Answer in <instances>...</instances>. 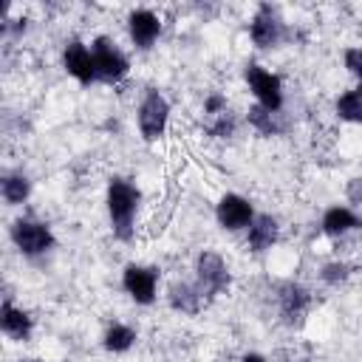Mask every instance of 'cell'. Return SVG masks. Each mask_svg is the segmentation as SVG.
I'll use <instances>...</instances> for the list:
<instances>
[{"instance_id":"cell-1","label":"cell","mask_w":362,"mask_h":362,"mask_svg":"<svg viewBox=\"0 0 362 362\" xmlns=\"http://www.w3.org/2000/svg\"><path fill=\"white\" fill-rule=\"evenodd\" d=\"M139 189L124 181V178H113L107 184V215H110V223H113V232L127 240L133 235V218H136V209H139Z\"/></svg>"},{"instance_id":"cell-2","label":"cell","mask_w":362,"mask_h":362,"mask_svg":"<svg viewBox=\"0 0 362 362\" xmlns=\"http://www.w3.org/2000/svg\"><path fill=\"white\" fill-rule=\"evenodd\" d=\"M11 240L14 246L28 255V257H37V255H45L51 246H54V232L48 223L42 221H28V218H20L11 223Z\"/></svg>"},{"instance_id":"cell-3","label":"cell","mask_w":362,"mask_h":362,"mask_svg":"<svg viewBox=\"0 0 362 362\" xmlns=\"http://www.w3.org/2000/svg\"><path fill=\"white\" fill-rule=\"evenodd\" d=\"M90 51H93V62H96V79H102V82H119V79L127 76L130 62H127V57L116 48L113 40L96 37L93 45H90Z\"/></svg>"},{"instance_id":"cell-4","label":"cell","mask_w":362,"mask_h":362,"mask_svg":"<svg viewBox=\"0 0 362 362\" xmlns=\"http://www.w3.org/2000/svg\"><path fill=\"white\" fill-rule=\"evenodd\" d=\"M170 122V102L158 90H147V96L139 105V130L147 141H156L164 136Z\"/></svg>"},{"instance_id":"cell-5","label":"cell","mask_w":362,"mask_h":362,"mask_svg":"<svg viewBox=\"0 0 362 362\" xmlns=\"http://www.w3.org/2000/svg\"><path fill=\"white\" fill-rule=\"evenodd\" d=\"M246 82H249V90L255 93L257 105H263L269 110H280L283 107V85H280V76H274L272 71L249 62L246 65Z\"/></svg>"},{"instance_id":"cell-6","label":"cell","mask_w":362,"mask_h":362,"mask_svg":"<svg viewBox=\"0 0 362 362\" xmlns=\"http://www.w3.org/2000/svg\"><path fill=\"white\" fill-rule=\"evenodd\" d=\"M249 37H252V42H255L257 48H274V45H280L283 37H286V25H283L277 8H272L269 3H263V6L255 11V17H252Z\"/></svg>"},{"instance_id":"cell-7","label":"cell","mask_w":362,"mask_h":362,"mask_svg":"<svg viewBox=\"0 0 362 362\" xmlns=\"http://www.w3.org/2000/svg\"><path fill=\"white\" fill-rule=\"evenodd\" d=\"M195 274H198L201 291L209 297L223 294L229 288V269L218 252H201L195 260Z\"/></svg>"},{"instance_id":"cell-8","label":"cell","mask_w":362,"mask_h":362,"mask_svg":"<svg viewBox=\"0 0 362 362\" xmlns=\"http://www.w3.org/2000/svg\"><path fill=\"white\" fill-rule=\"evenodd\" d=\"M122 286L139 305H150L156 300V288H158V269L127 263L122 272Z\"/></svg>"},{"instance_id":"cell-9","label":"cell","mask_w":362,"mask_h":362,"mask_svg":"<svg viewBox=\"0 0 362 362\" xmlns=\"http://www.w3.org/2000/svg\"><path fill=\"white\" fill-rule=\"evenodd\" d=\"M215 215H218V223L229 232H238V229H249V223L255 221V209L252 204L238 195V192H226L218 206H215Z\"/></svg>"},{"instance_id":"cell-10","label":"cell","mask_w":362,"mask_h":362,"mask_svg":"<svg viewBox=\"0 0 362 362\" xmlns=\"http://www.w3.org/2000/svg\"><path fill=\"white\" fill-rule=\"evenodd\" d=\"M62 65H65V71H68L79 85H90V82L96 79L93 51H90L85 42H79V40H74V42L65 45V51H62Z\"/></svg>"},{"instance_id":"cell-11","label":"cell","mask_w":362,"mask_h":362,"mask_svg":"<svg viewBox=\"0 0 362 362\" xmlns=\"http://www.w3.org/2000/svg\"><path fill=\"white\" fill-rule=\"evenodd\" d=\"M127 31H130V40L139 48H150L161 34V20L147 8H136L127 17Z\"/></svg>"},{"instance_id":"cell-12","label":"cell","mask_w":362,"mask_h":362,"mask_svg":"<svg viewBox=\"0 0 362 362\" xmlns=\"http://www.w3.org/2000/svg\"><path fill=\"white\" fill-rule=\"evenodd\" d=\"M0 328H3L6 337L17 339V342H25L31 337V331H34V320L28 317V311H23L11 300H6L0 305Z\"/></svg>"},{"instance_id":"cell-13","label":"cell","mask_w":362,"mask_h":362,"mask_svg":"<svg viewBox=\"0 0 362 362\" xmlns=\"http://www.w3.org/2000/svg\"><path fill=\"white\" fill-rule=\"evenodd\" d=\"M277 235H280V226L272 215H255V221L246 229V243L252 252H266L277 243Z\"/></svg>"},{"instance_id":"cell-14","label":"cell","mask_w":362,"mask_h":362,"mask_svg":"<svg viewBox=\"0 0 362 362\" xmlns=\"http://www.w3.org/2000/svg\"><path fill=\"white\" fill-rule=\"evenodd\" d=\"M277 300H280L283 317H286L288 322H294V320H300V317L305 314V308H308V303H311V294H308L303 286H297V283H286V286H280Z\"/></svg>"},{"instance_id":"cell-15","label":"cell","mask_w":362,"mask_h":362,"mask_svg":"<svg viewBox=\"0 0 362 362\" xmlns=\"http://www.w3.org/2000/svg\"><path fill=\"white\" fill-rule=\"evenodd\" d=\"M204 303V291L201 286H192V283H173L170 286V305L181 314H195Z\"/></svg>"},{"instance_id":"cell-16","label":"cell","mask_w":362,"mask_h":362,"mask_svg":"<svg viewBox=\"0 0 362 362\" xmlns=\"http://www.w3.org/2000/svg\"><path fill=\"white\" fill-rule=\"evenodd\" d=\"M354 226H359V221H356V215L348 206H328L325 215H322V232L331 235V238L345 235Z\"/></svg>"},{"instance_id":"cell-17","label":"cell","mask_w":362,"mask_h":362,"mask_svg":"<svg viewBox=\"0 0 362 362\" xmlns=\"http://www.w3.org/2000/svg\"><path fill=\"white\" fill-rule=\"evenodd\" d=\"M249 124L260 133V136H277L283 133V122H280V110H269L263 105H255L249 107Z\"/></svg>"},{"instance_id":"cell-18","label":"cell","mask_w":362,"mask_h":362,"mask_svg":"<svg viewBox=\"0 0 362 362\" xmlns=\"http://www.w3.org/2000/svg\"><path fill=\"white\" fill-rule=\"evenodd\" d=\"M133 342H136V331H133L130 325H122V322H113V325L105 331V337H102V345H105L107 351H113V354L130 351Z\"/></svg>"},{"instance_id":"cell-19","label":"cell","mask_w":362,"mask_h":362,"mask_svg":"<svg viewBox=\"0 0 362 362\" xmlns=\"http://www.w3.org/2000/svg\"><path fill=\"white\" fill-rule=\"evenodd\" d=\"M0 192H3L6 204L17 206V204H23V201L31 195V181H28L25 175H17V173H11V175H6V178H3V184H0Z\"/></svg>"},{"instance_id":"cell-20","label":"cell","mask_w":362,"mask_h":362,"mask_svg":"<svg viewBox=\"0 0 362 362\" xmlns=\"http://www.w3.org/2000/svg\"><path fill=\"white\" fill-rule=\"evenodd\" d=\"M337 113L345 122L362 124V88H351L337 99Z\"/></svg>"},{"instance_id":"cell-21","label":"cell","mask_w":362,"mask_h":362,"mask_svg":"<svg viewBox=\"0 0 362 362\" xmlns=\"http://www.w3.org/2000/svg\"><path fill=\"white\" fill-rule=\"evenodd\" d=\"M206 130H209L212 136H218V139L232 136V130H235V119L229 116V110L215 113V116H206Z\"/></svg>"},{"instance_id":"cell-22","label":"cell","mask_w":362,"mask_h":362,"mask_svg":"<svg viewBox=\"0 0 362 362\" xmlns=\"http://www.w3.org/2000/svg\"><path fill=\"white\" fill-rule=\"evenodd\" d=\"M320 277H322L328 286H337V283H342V280L348 277V266H345V263H325L322 272H320Z\"/></svg>"},{"instance_id":"cell-23","label":"cell","mask_w":362,"mask_h":362,"mask_svg":"<svg viewBox=\"0 0 362 362\" xmlns=\"http://www.w3.org/2000/svg\"><path fill=\"white\" fill-rule=\"evenodd\" d=\"M345 68L362 82V48H348L345 51Z\"/></svg>"},{"instance_id":"cell-24","label":"cell","mask_w":362,"mask_h":362,"mask_svg":"<svg viewBox=\"0 0 362 362\" xmlns=\"http://www.w3.org/2000/svg\"><path fill=\"white\" fill-rule=\"evenodd\" d=\"M223 110H226V99L218 96V93H212V96L204 102V113H206V116H215V113H223Z\"/></svg>"},{"instance_id":"cell-25","label":"cell","mask_w":362,"mask_h":362,"mask_svg":"<svg viewBox=\"0 0 362 362\" xmlns=\"http://www.w3.org/2000/svg\"><path fill=\"white\" fill-rule=\"evenodd\" d=\"M348 198L354 204H362V178H351L348 181Z\"/></svg>"},{"instance_id":"cell-26","label":"cell","mask_w":362,"mask_h":362,"mask_svg":"<svg viewBox=\"0 0 362 362\" xmlns=\"http://www.w3.org/2000/svg\"><path fill=\"white\" fill-rule=\"evenodd\" d=\"M240 362H266V356L263 354H243Z\"/></svg>"},{"instance_id":"cell-27","label":"cell","mask_w":362,"mask_h":362,"mask_svg":"<svg viewBox=\"0 0 362 362\" xmlns=\"http://www.w3.org/2000/svg\"><path fill=\"white\" fill-rule=\"evenodd\" d=\"M25 362H42V359H25Z\"/></svg>"},{"instance_id":"cell-28","label":"cell","mask_w":362,"mask_h":362,"mask_svg":"<svg viewBox=\"0 0 362 362\" xmlns=\"http://www.w3.org/2000/svg\"><path fill=\"white\" fill-rule=\"evenodd\" d=\"M359 229H362V226H359Z\"/></svg>"}]
</instances>
